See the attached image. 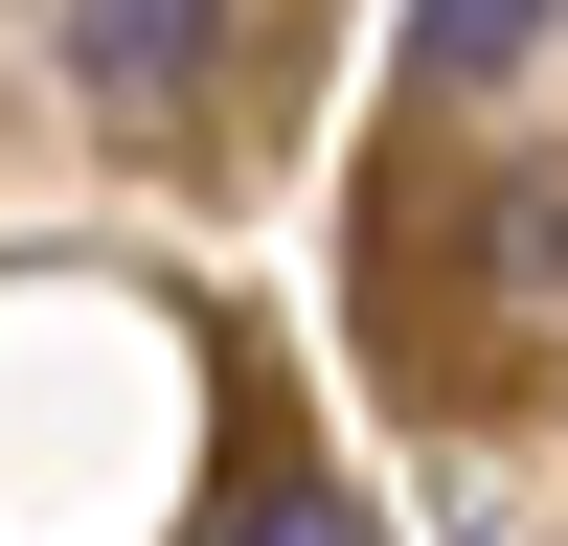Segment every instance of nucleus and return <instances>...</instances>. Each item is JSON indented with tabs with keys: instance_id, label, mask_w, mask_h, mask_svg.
<instances>
[{
	"instance_id": "obj_1",
	"label": "nucleus",
	"mask_w": 568,
	"mask_h": 546,
	"mask_svg": "<svg viewBox=\"0 0 568 546\" xmlns=\"http://www.w3.org/2000/svg\"><path fill=\"white\" fill-rule=\"evenodd\" d=\"M205 23H227V0H69V69H91V91H182Z\"/></svg>"
},
{
	"instance_id": "obj_2",
	"label": "nucleus",
	"mask_w": 568,
	"mask_h": 546,
	"mask_svg": "<svg viewBox=\"0 0 568 546\" xmlns=\"http://www.w3.org/2000/svg\"><path fill=\"white\" fill-rule=\"evenodd\" d=\"M546 23H568V0H409V46H433V69H524Z\"/></svg>"
},
{
	"instance_id": "obj_3",
	"label": "nucleus",
	"mask_w": 568,
	"mask_h": 546,
	"mask_svg": "<svg viewBox=\"0 0 568 546\" xmlns=\"http://www.w3.org/2000/svg\"><path fill=\"white\" fill-rule=\"evenodd\" d=\"M500 251H524V318H568V205H524Z\"/></svg>"
},
{
	"instance_id": "obj_4",
	"label": "nucleus",
	"mask_w": 568,
	"mask_h": 546,
	"mask_svg": "<svg viewBox=\"0 0 568 546\" xmlns=\"http://www.w3.org/2000/svg\"><path fill=\"white\" fill-rule=\"evenodd\" d=\"M251 546H364V524H342V501H273V524H251Z\"/></svg>"
}]
</instances>
